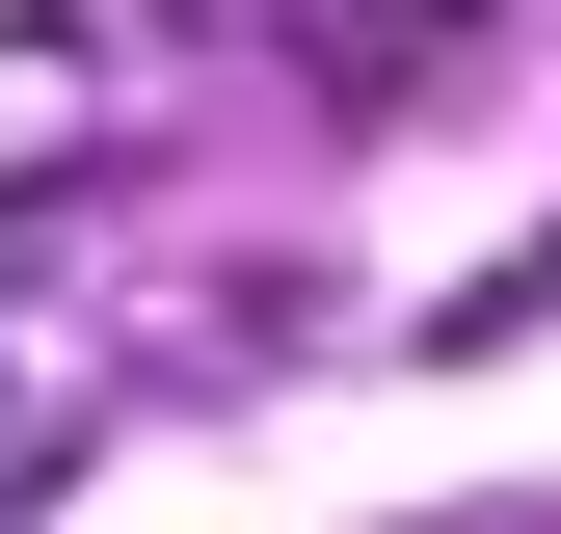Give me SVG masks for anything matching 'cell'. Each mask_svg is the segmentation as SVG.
<instances>
[{
    "instance_id": "6da1fadb",
    "label": "cell",
    "mask_w": 561,
    "mask_h": 534,
    "mask_svg": "<svg viewBox=\"0 0 561 534\" xmlns=\"http://www.w3.org/2000/svg\"><path fill=\"white\" fill-rule=\"evenodd\" d=\"M455 27H508V0H321V81H347V107H401Z\"/></svg>"
}]
</instances>
